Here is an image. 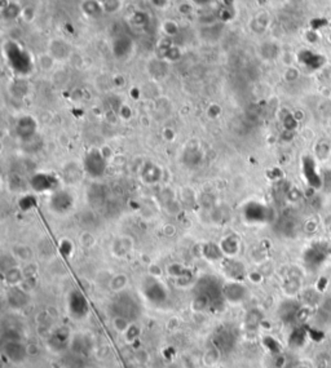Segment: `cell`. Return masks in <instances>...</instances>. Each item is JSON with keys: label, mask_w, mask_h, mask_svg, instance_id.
Returning <instances> with one entry per match:
<instances>
[{"label": "cell", "mask_w": 331, "mask_h": 368, "mask_svg": "<svg viewBox=\"0 0 331 368\" xmlns=\"http://www.w3.org/2000/svg\"><path fill=\"white\" fill-rule=\"evenodd\" d=\"M222 284L215 275H202L194 284L192 308L198 313H216L224 309L226 301L222 293Z\"/></svg>", "instance_id": "obj_1"}, {"label": "cell", "mask_w": 331, "mask_h": 368, "mask_svg": "<svg viewBox=\"0 0 331 368\" xmlns=\"http://www.w3.org/2000/svg\"><path fill=\"white\" fill-rule=\"evenodd\" d=\"M238 331L230 323H222L211 334V346L220 355H229L238 344Z\"/></svg>", "instance_id": "obj_2"}, {"label": "cell", "mask_w": 331, "mask_h": 368, "mask_svg": "<svg viewBox=\"0 0 331 368\" xmlns=\"http://www.w3.org/2000/svg\"><path fill=\"white\" fill-rule=\"evenodd\" d=\"M109 310L113 318H123L128 322H133L141 314V306L131 293L118 292V295L110 302Z\"/></svg>", "instance_id": "obj_3"}, {"label": "cell", "mask_w": 331, "mask_h": 368, "mask_svg": "<svg viewBox=\"0 0 331 368\" xmlns=\"http://www.w3.org/2000/svg\"><path fill=\"white\" fill-rule=\"evenodd\" d=\"M143 296L154 306H163L168 301V291L157 277H147L141 283Z\"/></svg>", "instance_id": "obj_4"}, {"label": "cell", "mask_w": 331, "mask_h": 368, "mask_svg": "<svg viewBox=\"0 0 331 368\" xmlns=\"http://www.w3.org/2000/svg\"><path fill=\"white\" fill-rule=\"evenodd\" d=\"M7 58L9 61V65L16 72L19 74H27L33 69V62H31L30 56L27 54L22 48H19L18 45L15 43H9L5 48Z\"/></svg>", "instance_id": "obj_5"}, {"label": "cell", "mask_w": 331, "mask_h": 368, "mask_svg": "<svg viewBox=\"0 0 331 368\" xmlns=\"http://www.w3.org/2000/svg\"><path fill=\"white\" fill-rule=\"evenodd\" d=\"M68 310L69 314L76 320L84 319L90 313V304L86 296L79 289H74L69 293L68 297Z\"/></svg>", "instance_id": "obj_6"}, {"label": "cell", "mask_w": 331, "mask_h": 368, "mask_svg": "<svg viewBox=\"0 0 331 368\" xmlns=\"http://www.w3.org/2000/svg\"><path fill=\"white\" fill-rule=\"evenodd\" d=\"M83 168L86 173L92 178H100L104 176L106 171V159L101 151L92 150L86 155L83 160Z\"/></svg>", "instance_id": "obj_7"}, {"label": "cell", "mask_w": 331, "mask_h": 368, "mask_svg": "<svg viewBox=\"0 0 331 368\" xmlns=\"http://www.w3.org/2000/svg\"><path fill=\"white\" fill-rule=\"evenodd\" d=\"M49 208L57 214H66L74 208V196L66 190H56L49 198Z\"/></svg>", "instance_id": "obj_8"}, {"label": "cell", "mask_w": 331, "mask_h": 368, "mask_svg": "<svg viewBox=\"0 0 331 368\" xmlns=\"http://www.w3.org/2000/svg\"><path fill=\"white\" fill-rule=\"evenodd\" d=\"M31 188L34 189L37 193H47V192H56L60 186V180L56 175L53 173L39 172L35 173L30 180Z\"/></svg>", "instance_id": "obj_9"}, {"label": "cell", "mask_w": 331, "mask_h": 368, "mask_svg": "<svg viewBox=\"0 0 331 368\" xmlns=\"http://www.w3.org/2000/svg\"><path fill=\"white\" fill-rule=\"evenodd\" d=\"M3 353L8 361L15 363V365L22 363L29 357L27 346L23 345L21 340H9V341H5V344L3 346Z\"/></svg>", "instance_id": "obj_10"}, {"label": "cell", "mask_w": 331, "mask_h": 368, "mask_svg": "<svg viewBox=\"0 0 331 368\" xmlns=\"http://www.w3.org/2000/svg\"><path fill=\"white\" fill-rule=\"evenodd\" d=\"M243 216L246 221L251 224H263L271 217V210L257 202H250L243 208Z\"/></svg>", "instance_id": "obj_11"}, {"label": "cell", "mask_w": 331, "mask_h": 368, "mask_svg": "<svg viewBox=\"0 0 331 368\" xmlns=\"http://www.w3.org/2000/svg\"><path fill=\"white\" fill-rule=\"evenodd\" d=\"M222 293H224V298H225L226 302L237 305L246 300L248 291L242 282L230 280V282L225 283L222 286Z\"/></svg>", "instance_id": "obj_12"}, {"label": "cell", "mask_w": 331, "mask_h": 368, "mask_svg": "<svg viewBox=\"0 0 331 368\" xmlns=\"http://www.w3.org/2000/svg\"><path fill=\"white\" fill-rule=\"evenodd\" d=\"M221 269L224 271V274L230 279V280H236V282H242L246 278V267L245 265L234 260L232 257L222 260Z\"/></svg>", "instance_id": "obj_13"}, {"label": "cell", "mask_w": 331, "mask_h": 368, "mask_svg": "<svg viewBox=\"0 0 331 368\" xmlns=\"http://www.w3.org/2000/svg\"><path fill=\"white\" fill-rule=\"evenodd\" d=\"M70 349H72L73 354L76 357H88L92 349H93V345H92V341L87 334L76 333L72 337Z\"/></svg>", "instance_id": "obj_14"}, {"label": "cell", "mask_w": 331, "mask_h": 368, "mask_svg": "<svg viewBox=\"0 0 331 368\" xmlns=\"http://www.w3.org/2000/svg\"><path fill=\"white\" fill-rule=\"evenodd\" d=\"M8 305L15 310H21L26 308L30 302V295L19 288L18 286H12L7 293Z\"/></svg>", "instance_id": "obj_15"}, {"label": "cell", "mask_w": 331, "mask_h": 368, "mask_svg": "<svg viewBox=\"0 0 331 368\" xmlns=\"http://www.w3.org/2000/svg\"><path fill=\"white\" fill-rule=\"evenodd\" d=\"M37 128H38L37 122L33 118L23 117L19 119L17 125H16V132H17V136H18L19 139L29 140L35 135Z\"/></svg>", "instance_id": "obj_16"}, {"label": "cell", "mask_w": 331, "mask_h": 368, "mask_svg": "<svg viewBox=\"0 0 331 368\" xmlns=\"http://www.w3.org/2000/svg\"><path fill=\"white\" fill-rule=\"evenodd\" d=\"M70 341H72L70 332L66 328H58V330L53 332L51 338H49V345L53 350L60 351V350L65 349L68 344H70Z\"/></svg>", "instance_id": "obj_17"}, {"label": "cell", "mask_w": 331, "mask_h": 368, "mask_svg": "<svg viewBox=\"0 0 331 368\" xmlns=\"http://www.w3.org/2000/svg\"><path fill=\"white\" fill-rule=\"evenodd\" d=\"M161 178V169L155 164H147L143 169V180L147 184H154Z\"/></svg>", "instance_id": "obj_18"}, {"label": "cell", "mask_w": 331, "mask_h": 368, "mask_svg": "<svg viewBox=\"0 0 331 368\" xmlns=\"http://www.w3.org/2000/svg\"><path fill=\"white\" fill-rule=\"evenodd\" d=\"M203 256L207 260L210 261H218V260H221L222 256H224V252H222L221 247L215 243H208L203 247V251H202Z\"/></svg>", "instance_id": "obj_19"}, {"label": "cell", "mask_w": 331, "mask_h": 368, "mask_svg": "<svg viewBox=\"0 0 331 368\" xmlns=\"http://www.w3.org/2000/svg\"><path fill=\"white\" fill-rule=\"evenodd\" d=\"M220 247H221L222 252H224V255H228L229 257H232V256L237 255L238 253L239 243H238V241L234 237H228L221 242Z\"/></svg>", "instance_id": "obj_20"}, {"label": "cell", "mask_w": 331, "mask_h": 368, "mask_svg": "<svg viewBox=\"0 0 331 368\" xmlns=\"http://www.w3.org/2000/svg\"><path fill=\"white\" fill-rule=\"evenodd\" d=\"M4 279L9 286H18L19 283L22 282V271L19 270L18 267H11L4 273Z\"/></svg>", "instance_id": "obj_21"}, {"label": "cell", "mask_w": 331, "mask_h": 368, "mask_svg": "<svg viewBox=\"0 0 331 368\" xmlns=\"http://www.w3.org/2000/svg\"><path fill=\"white\" fill-rule=\"evenodd\" d=\"M300 289V280L296 278V277H290L286 279V282L283 284V291L286 292V295L289 296H294L296 295Z\"/></svg>", "instance_id": "obj_22"}, {"label": "cell", "mask_w": 331, "mask_h": 368, "mask_svg": "<svg viewBox=\"0 0 331 368\" xmlns=\"http://www.w3.org/2000/svg\"><path fill=\"white\" fill-rule=\"evenodd\" d=\"M260 323H261V314H260V312H257V310H251L250 313H247L245 324L248 330H254V328L259 327Z\"/></svg>", "instance_id": "obj_23"}, {"label": "cell", "mask_w": 331, "mask_h": 368, "mask_svg": "<svg viewBox=\"0 0 331 368\" xmlns=\"http://www.w3.org/2000/svg\"><path fill=\"white\" fill-rule=\"evenodd\" d=\"M331 153V145L328 141H322V142L317 143L316 154L317 157L321 159V160H325V159L329 158V155Z\"/></svg>", "instance_id": "obj_24"}, {"label": "cell", "mask_w": 331, "mask_h": 368, "mask_svg": "<svg viewBox=\"0 0 331 368\" xmlns=\"http://www.w3.org/2000/svg\"><path fill=\"white\" fill-rule=\"evenodd\" d=\"M126 284H127V277L119 274L117 275V277H114L111 283H110V287H111V289L115 291V292H122L124 287H126Z\"/></svg>", "instance_id": "obj_25"}, {"label": "cell", "mask_w": 331, "mask_h": 368, "mask_svg": "<svg viewBox=\"0 0 331 368\" xmlns=\"http://www.w3.org/2000/svg\"><path fill=\"white\" fill-rule=\"evenodd\" d=\"M19 208L22 210H29L37 206V199L33 195H25L19 199Z\"/></svg>", "instance_id": "obj_26"}, {"label": "cell", "mask_w": 331, "mask_h": 368, "mask_svg": "<svg viewBox=\"0 0 331 368\" xmlns=\"http://www.w3.org/2000/svg\"><path fill=\"white\" fill-rule=\"evenodd\" d=\"M316 368H331V357L328 353L318 354L316 359Z\"/></svg>", "instance_id": "obj_27"}, {"label": "cell", "mask_w": 331, "mask_h": 368, "mask_svg": "<svg viewBox=\"0 0 331 368\" xmlns=\"http://www.w3.org/2000/svg\"><path fill=\"white\" fill-rule=\"evenodd\" d=\"M275 357H273V368H286V366L289 365V361H287V358L285 354L277 353L273 354Z\"/></svg>", "instance_id": "obj_28"}, {"label": "cell", "mask_w": 331, "mask_h": 368, "mask_svg": "<svg viewBox=\"0 0 331 368\" xmlns=\"http://www.w3.org/2000/svg\"><path fill=\"white\" fill-rule=\"evenodd\" d=\"M124 334H126V338H127L128 342H133L136 338L139 337L140 328L137 327V326H133V324H131V326L128 327V330L124 332Z\"/></svg>", "instance_id": "obj_29"}, {"label": "cell", "mask_w": 331, "mask_h": 368, "mask_svg": "<svg viewBox=\"0 0 331 368\" xmlns=\"http://www.w3.org/2000/svg\"><path fill=\"white\" fill-rule=\"evenodd\" d=\"M131 322H128L127 319H123V318H113V324L115 330L119 331V332H126L128 330V327L131 326Z\"/></svg>", "instance_id": "obj_30"}, {"label": "cell", "mask_w": 331, "mask_h": 368, "mask_svg": "<svg viewBox=\"0 0 331 368\" xmlns=\"http://www.w3.org/2000/svg\"><path fill=\"white\" fill-rule=\"evenodd\" d=\"M73 251V245H70V242L64 241L61 243V253H64L65 256H69Z\"/></svg>", "instance_id": "obj_31"}, {"label": "cell", "mask_w": 331, "mask_h": 368, "mask_svg": "<svg viewBox=\"0 0 331 368\" xmlns=\"http://www.w3.org/2000/svg\"><path fill=\"white\" fill-rule=\"evenodd\" d=\"M293 368H312L308 363H304V362H300V363H296V365H294Z\"/></svg>", "instance_id": "obj_32"}]
</instances>
